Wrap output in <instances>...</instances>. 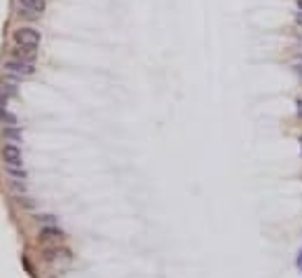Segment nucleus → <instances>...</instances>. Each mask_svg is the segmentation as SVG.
Instances as JSON below:
<instances>
[{
    "mask_svg": "<svg viewBox=\"0 0 302 278\" xmlns=\"http://www.w3.org/2000/svg\"><path fill=\"white\" fill-rule=\"evenodd\" d=\"M2 68H5V73L17 77H28L35 73V64L33 61H23V59H10V61H5Z\"/></svg>",
    "mask_w": 302,
    "mask_h": 278,
    "instance_id": "nucleus-1",
    "label": "nucleus"
},
{
    "mask_svg": "<svg viewBox=\"0 0 302 278\" xmlns=\"http://www.w3.org/2000/svg\"><path fill=\"white\" fill-rule=\"evenodd\" d=\"M2 159L7 164V169H22L23 166V157H22V148L17 143H7L2 148Z\"/></svg>",
    "mask_w": 302,
    "mask_h": 278,
    "instance_id": "nucleus-2",
    "label": "nucleus"
},
{
    "mask_svg": "<svg viewBox=\"0 0 302 278\" xmlns=\"http://www.w3.org/2000/svg\"><path fill=\"white\" fill-rule=\"evenodd\" d=\"M17 7H19V14L22 17H40L45 12V0H17Z\"/></svg>",
    "mask_w": 302,
    "mask_h": 278,
    "instance_id": "nucleus-3",
    "label": "nucleus"
},
{
    "mask_svg": "<svg viewBox=\"0 0 302 278\" xmlns=\"http://www.w3.org/2000/svg\"><path fill=\"white\" fill-rule=\"evenodd\" d=\"M14 44H31V47H38V44H40V31H35V28H17V31H14Z\"/></svg>",
    "mask_w": 302,
    "mask_h": 278,
    "instance_id": "nucleus-4",
    "label": "nucleus"
},
{
    "mask_svg": "<svg viewBox=\"0 0 302 278\" xmlns=\"http://www.w3.org/2000/svg\"><path fill=\"white\" fill-rule=\"evenodd\" d=\"M38 49L31 44H14V59H23V61H35Z\"/></svg>",
    "mask_w": 302,
    "mask_h": 278,
    "instance_id": "nucleus-5",
    "label": "nucleus"
},
{
    "mask_svg": "<svg viewBox=\"0 0 302 278\" xmlns=\"http://www.w3.org/2000/svg\"><path fill=\"white\" fill-rule=\"evenodd\" d=\"M17 96V86L10 85V82H0V103L5 106L7 103V98Z\"/></svg>",
    "mask_w": 302,
    "mask_h": 278,
    "instance_id": "nucleus-6",
    "label": "nucleus"
},
{
    "mask_svg": "<svg viewBox=\"0 0 302 278\" xmlns=\"http://www.w3.org/2000/svg\"><path fill=\"white\" fill-rule=\"evenodd\" d=\"M0 124H5V127H17V115H12L2 103H0Z\"/></svg>",
    "mask_w": 302,
    "mask_h": 278,
    "instance_id": "nucleus-7",
    "label": "nucleus"
},
{
    "mask_svg": "<svg viewBox=\"0 0 302 278\" xmlns=\"http://www.w3.org/2000/svg\"><path fill=\"white\" fill-rule=\"evenodd\" d=\"M2 136H5L7 140H22V131H19L17 127H5Z\"/></svg>",
    "mask_w": 302,
    "mask_h": 278,
    "instance_id": "nucleus-8",
    "label": "nucleus"
},
{
    "mask_svg": "<svg viewBox=\"0 0 302 278\" xmlns=\"http://www.w3.org/2000/svg\"><path fill=\"white\" fill-rule=\"evenodd\" d=\"M43 238H54V236H61V229H56V227H45L43 232H40Z\"/></svg>",
    "mask_w": 302,
    "mask_h": 278,
    "instance_id": "nucleus-9",
    "label": "nucleus"
},
{
    "mask_svg": "<svg viewBox=\"0 0 302 278\" xmlns=\"http://www.w3.org/2000/svg\"><path fill=\"white\" fill-rule=\"evenodd\" d=\"M7 173H10V178H14V182L26 180V171L23 169H7Z\"/></svg>",
    "mask_w": 302,
    "mask_h": 278,
    "instance_id": "nucleus-10",
    "label": "nucleus"
},
{
    "mask_svg": "<svg viewBox=\"0 0 302 278\" xmlns=\"http://www.w3.org/2000/svg\"><path fill=\"white\" fill-rule=\"evenodd\" d=\"M293 65H295V73H298V77L302 80V56H298V59H295V64H293Z\"/></svg>",
    "mask_w": 302,
    "mask_h": 278,
    "instance_id": "nucleus-11",
    "label": "nucleus"
},
{
    "mask_svg": "<svg viewBox=\"0 0 302 278\" xmlns=\"http://www.w3.org/2000/svg\"><path fill=\"white\" fill-rule=\"evenodd\" d=\"M40 220L47 222V225H54V217H52V215H38V222H40Z\"/></svg>",
    "mask_w": 302,
    "mask_h": 278,
    "instance_id": "nucleus-12",
    "label": "nucleus"
},
{
    "mask_svg": "<svg viewBox=\"0 0 302 278\" xmlns=\"http://www.w3.org/2000/svg\"><path fill=\"white\" fill-rule=\"evenodd\" d=\"M295 106H298V107H295V110H298V117L302 119V98H298V101H295Z\"/></svg>",
    "mask_w": 302,
    "mask_h": 278,
    "instance_id": "nucleus-13",
    "label": "nucleus"
},
{
    "mask_svg": "<svg viewBox=\"0 0 302 278\" xmlns=\"http://www.w3.org/2000/svg\"><path fill=\"white\" fill-rule=\"evenodd\" d=\"M295 23H298V26H300V28H302V10H298V12H295Z\"/></svg>",
    "mask_w": 302,
    "mask_h": 278,
    "instance_id": "nucleus-14",
    "label": "nucleus"
},
{
    "mask_svg": "<svg viewBox=\"0 0 302 278\" xmlns=\"http://www.w3.org/2000/svg\"><path fill=\"white\" fill-rule=\"evenodd\" d=\"M295 267H298V269H300V271H302V250H300V253H298V262H295Z\"/></svg>",
    "mask_w": 302,
    "mask_h": 278,
    "instance_id": "nucleus-15",
    "label": "nucleus"
},
{
    "mask_svg": "<svg viewBox=\"0 0 302 278\" xmlns=\"http://www.w3.org/2000/svg\"><path fill=\"white\" fill-rule=\"evenodd\" d=\"M298 10H302V0H298Z\"/></svg>",
    "mask_w": 302,
    "mask_h": 278,
    "instance_id": "nucleus-16",
    "label": "nucleus"
},
{
    "mask_svg": "<svg viewBox=\"0 0 302 278\" xmlns=\"http://www.w3.org/2000/svg\"><path fill=\"white\" fill-rule=\"evenodd\" d=\"M300 154H302V138H300Z\"/></svg>",
    "mask_w": 302,
    "mask_h": 278,
    "instance_id": "nucleus-17",
    "label": "nucleus"
}]
</instances>
